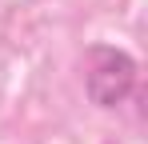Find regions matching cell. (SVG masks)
<instances>
[{"instance_id":"6da1fadb","label":"cell","mask_w":148,"mask_h":144,"mask_svg":"<svg viewBox=\"0 0 148 144\" xmlns=\"http://www.w3.org/2000/svg\"><path fill=\"white\" fill-rule=\"evenodd\" d=\"M84 88L96 108H116L136 88V60L120 48H92V68L84 76Z\"/></svg>"}]
</instances>
